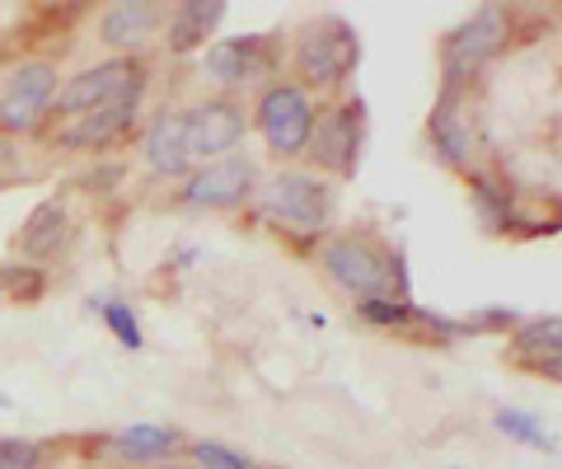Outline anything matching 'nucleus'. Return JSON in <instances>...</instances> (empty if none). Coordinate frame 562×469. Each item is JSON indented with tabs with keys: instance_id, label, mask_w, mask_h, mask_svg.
I'll list each match as a JSON object with an SVG mask.
<instances>
[{
	"instance_id": "7ed1b4c3",
	"label": "nucleus",
	"mask_w": 562,
	"mask_h": 469,
	"mask_svg": "<svg viewBox=\"0 0 562 469\" xmlns=\"http://www.w3.org/2000/svg\"><path fill=\"white\" fill-rule=\"evenodd\" d=\"M361 62V38L342 14H319L295 33V85L301 90H333Z\"/></svg>"
},
{
	"instance_id": "dca6fc26",
	"label": "nucleus",
	"mask_w": 562,
	"mask_h": 469,
	"mask_svg": "<svg viewBox=\"0 0 562 469\" xmlns=\"http://www.w3.org/2000/svg\"><path fill=\"white\" fill-rule=\"evenodd\" d=\"M140 160L155 179H188L192 160H188V142H183V109H160L146 123L140 136Z\"/></svg>"
},
{
	"instance_id": "4be33fe9",
	"label": "nucleus",
	"mask_w": 562,
	"mask_h": 469,
	"mask_svg": "<svg viewBox=\"0 0 562 469\" xmlns=\"http://www.w3.org/2000/svg\"><path fill=\"white\" fill-rule=\"evenodd\" d=\"M492 427L502 432V437H512L520 446H535V450H553V437H549V427H543L535 413H525V409H502L497 418H492Z\"/></svg>"
},
{
	"instance_id": "f03ea898",
	"label": "nucleus",
	"mask_w": 562,
	"mask_h": 469,
	"mask_svg": "<svg viewBox=\"0 0 562 469\" xmlns=\"http://www.w3.org/2000/svg\"><path fill=\"white\" fill-rule=\"evenodd\" d=\"M254 202L262 221H272L286 235H305V239H319L333 225V216H338V188L314 169H277L272 179L258 183Z\"/></svg>"
},
{
	"instance_id": "a878e982",
	"label": "nucleus",
	"mask_w": 562,
	"mask_h": 469,
	"mask_svg": "<svg viewBox=\"0 0 562 469\" xmlns=\"http://www.w3.org/2000/svg\"><path fill=\"white\" fill-rule=\"evenodd\" d=\"M512 324H516L512 310H483V315L464 320V334H473V328H512Z\"/></svg>"
},
{
	"instance_id": "1a4fd4ad",
	"label": "nucleus",
	"mask_w": 562,
	"mask_h": 469,
	"mask_svg": "<svg viewBox=\"0 0 562 469\" xmlns=\"http://www.w3.org/2000/svg\"><path fill=\"white\" fill-rule=\"evenodd\" d=\"M249 136V113H244L239 99H202L183 109V142H188V160L192 165H211L221 155H235L239 142Z\"/></svg>"
},
{
	"instance_id": "cd10ccee",
	"label": "nucleus",
	"mask_w": 562,
	"mask_h": 469,
	"mask_svg": "<svg viewBox=\"0 0 562 469\" xmlns=\"http://www.w3.org/2000/svg\"><path fill=\"white\" fill-rule=\"evenodd\" d=\"M155 469H179V465H155Z\"/></svg>"
},
{
	"instance_id": "423d86ee",
	"label": "nucleus",
	"mask_w": 562,
	"mask_h": 469,
	"mask_svg": "<svg viewBox=\"0 0 562 469\" xmlns=\"http://www.w3.org/2000/svg\"><path fill=\"white\" fill-rule=\"evenodd\" d=\"M361 142H366V109H361V99H342V103H333V109H319L305 155H310L314 174L347 179V174H357V165H361Z\"/></svg>"
},
{
	"instance_id": "393cba45",
	"label": "nucleus",
	"mask_w": 562,
	"mask_h": 469,
	"mask_svg": "<svg viewBox=\"0 0 562 469\" xmlns=\"http://www.w3.org/2000/svg\"><path fill=\"white\" fill-rule=\"evenodd\" d=\"M43 446L29 437H0V469H38Z\"/></svg>"
},
{
	"instance_id": "9b49d317",
	"label": "nucleus",
	"mask_w": 562,
	"mask_h": 469,
	"mask_svg": "<svg viewBox=\"0 0 562 469\" xmlns=\"http://www.w3.org/2000/svg\"><path fill=\"white\" fill-rule=\"evenodd\" d=\"M140 99H146V90H127L117 94L109 103H94V109H85L76 118H61L57 132H52V142H57L61 150H103L122 142V136L132 132V123L140 118Z\"/></svg>"
},
{
	"instance_id": "20e7f679",
	"label": "nucleus",
	"mask_w": 562,
	"mask_h": 469,
	"mask_svg": "<svg viewBox=\"0 0 562 469\" xmlns=\"http://www.w3.org/2000/svg\"><path fill=\"white\" fill-rule=\"evenodd\" d=\"M506 43H512V14L502 5H479L460 29H450V38L441 47L446 90H469V80L479 76L492 57H502Z\"/></svg>"
},
{
	"instance_id": "39448f33",
	"label": "nucleus",
	"mask_w": 562,
	"mask_h": 469,
	"mask_svg": "<svg viewBox=\"0 0 562 469\" xmlns=\"http://www.w3.org/2000/svg\"><path fill=\"white\" fill-rule=\"evenodd\" d=\"M314 118H319V109H314L310 90H301L295 80L262 85V94L254 103V127H258V136L268 142V150L277 155V160H295V155H305Z\"/></svg>"
},
{
	"instance_id": "4468645a",
	"label": "nucleus",
	"mask_w": 562,
	"mask_h": 469,
	"mask_svg": "<svg viewBox=\"0 0 562 469\" xmlns=\"http://www.w3.org/2000/svg\"><path fill=\"white\" fill-rule=\"evenodd\" d=\"M165 20H169V10L155 5V0H117V5L99 14V43H109L122 57H136L165 29Z\"/></svg>"
},
{
	"instance_id": "6ab92c4d",
	"label": "nucleus",
	"mask_w": 562,
	"mask_h": 469,
	"mask_svg": "<svg viewBox=\"0 0 562 469\" xmlns=\"http://www.w3.org/2000/svg\"><path fill=\"white\" fill-rule=\"evenodd\" d=\"M221 20H225V0H183L165 20V47L173 57H188V52L206 47V38L216 33Z\"/></svg>"
},
{
	"instance_id": "9d476101",
	"label": "nucleus",
	"mask_w": 562,
	"mask_h": 469,
	"mask_svg": "<svg viewBox=\"0 0 562 469\" xmlns=\"http://www.w3.org/2000/svg\"><path fill=\"white\" fill-rule=\"evenodd\" d=\"M254 193H258V165L249 155H221V160L188 174L179 202L198 206V212H235V206L254 202Z\"/></svg>"
},
{
	"instance_id": "412c9836",
	"label": "nucleus",
	"mask_w": 562,
	"mask_h": 469,
	"mask_svg": "<svg viewBox=\"0 0 562 469\" xmlns=\"http://www.w3.org/2000/svg\"><path fill=\"white\" fill-rule=\"evenodd\" d=\"M357 315L375 328H422V315L427 310L398 297H375V301H357Z\"/></svg>"
},
{
	"instance_id": "aec40b11",
	"label": "nucleus",
	"mask_w": 562,
	"mask_h": 469,
	"mask_svg": "<svg viewBox=\"0 0 562 469\" xmlns=\"http://www.w3.org/2000/svg\"><path fill=\"white\" fill-rule=\"evenodd\" d=\"M469 193H473V212H479V221L487 225V231H512L516 225V193L497 179V174L473 169Z\"/></svg>"
},
{
	"instance_id": "a211bd4d",
	"label": "nucleus",
	"mask_w": 562,
	"mask_h": 469,
	"mask_svg": "<svg viewBox=\"0 0 562 469\" xmlns=\"http://www.w3.org/2000/svg\"><path fill=\"white\" fill-rule=\"evenodd\" d=\"M70 231H76V221H70V202L66 198H47L29 212V221L20 225V254L33 258V264H43V258H57L66 249Z\"/></svg>"
},
{
	"instance_id": "f257e3e1",
	"label": "nucleus",
	"mask_w": 562,
	"mask_h": 469,
	"mask_svg": "<svg viewBox=\"0 0 562 469\" xmlns=\"http://www.w3.org/2000/svg\"><path fill=\"white\" fill-rule=\"evenodd\" d=\"M314 258H319L328 282L342 287L347 297H357V301H375V297L408 301V277H403L398 254H390L371 235H357V231L328 235Z\"/></svg>"
},
{
	"instance_id": "5701e85b",
	"label": "nucleus",
	"mask_w": 562,
	"mask_h": 469,
	"mask_svg": "<svg viewBox=\"0 0 562 469\" xmlns=\"http://www.w3.org/2000/svg\"><path fill=\"white\" fill-rule=\"evenodd\" d=\"M94 310L103 315V324L113 328V338L127 347V353H140V347H146V334H140V320L132 315V305L127 301H113V297H99L94 301Z\"/></svg>"
},
{
	"instance_id": "6e6552de",
	"label": "nucleus",
	"mask_w": 562,
	"mask_h": 469,
	"mask_svg": "<svg viewBox=\"0 0 562 469\" xmlns=\"http://www.w3.org/2000/svg\"><path fill=\"white\" fill-rule=\"evenodd\" d=\"M146 62L140 57H109V62H94V66H85V71L70 76L57 99H52V118H76L85 109H94V103H109L117 94H127V90H146Z\"/></svg>"
},
{
	"instance_id": "b1692460",
	"label": "nucleus",
	"mask_w": 562,
	"mask_h": 469,
	"mask_svg": "<svg viewBox=\"0 0 562 469\" xmlns=\"http://www.w3.org/2000/svg\"><path fill=\"white\" fill-rule=\"evenodd\" d=\"M192 460H198V469H258L244 450H235V446H221V442H198L188 450Z\"/></svg>"
},
{
	"instance_id": "bb28decb",
	"label": "nucleus",
	"mask_w": 562,
	"mask_h": 469,
	"mask_svg": "<svg viewBox=\"0 0 562 469\" xmlns=\"http://www.w3.org/2000/svg\"><path fill=\"white\" fill-rule=\"evenodd\" d=\"M5 409H14V399H10L5 390H0V413H5Z\"/></svg>"
},
{
	"instance_id": "f3484780",
	"label": "nucleus",
	"mask_w": 562,
	"mask_h": 469,
	"mask_svg": "<svg viewBox=\"0 0 562 469\" xmlns=\"http://www.w3.org/2000/svg\"><path fill=\"white\" fill-rule=\"evenodd\" d=\"M512 361L520 371H535L543 380L562 376V320L558 315H539L516 324L512 334Z\"/></svg>"
},
{
	"instance_id": "f8f14e48",
	"label": "nucleus",
	"mask_w": 562,
	"mask_h": 469,
	"mask_svg": "<svg viewBox=\"0 0 562 469\" xmlns=\"http://www.w3.org/2000/svg\"><path fill=\"white\" fill-rule=\"evenodd\" d=\"M202 71L211 76L231 99L244 85H258L272 71V43L262 33H244V38H216L202 52Z\"/></svg>"
},
{
	"instance_id": "ddd939ff",
	"label": "nucleus",
	"mask_w": 562,
	"mask_h": 469,
	"mask_svg": "<svg viewBox=\"0 0 562 469\" xmlns=\"http://www.w3.org/2000/svg\"><path fill=\"white\" fill-rule=\"evenodd\" d=\"M427 136L431 150L441 155V165L473 174V155H479V132H473V109H469V90H446L427 118Z\"/></svg>"
},
{
	"instance_id": "0eeeda50",
	"label": "nucleus",
	"mask_w": 562,
	"mask_h": 469,
	"mask_svg": "<svg viewBox=\"0 0 562 469\" xmlns=\"http://www.w3.org/2000/svg\"><path fill=\"white\" fill-rule=\"evenodd\" d=\"M57 90H61L57 62H20L5 76V90H0V132L24 136L33 127H43L52 118Z\"/></svg>"
},
{
	"instance_id": "2eb2a0df",
	"label": "nucleus",
	"mask_w": 562,
	"mask_h": 469,
	"mask_svg": "<svg viewBox=\"0 0 562 469\" xmlns=\"http://www.w3.org/2000/svg\"><path fill=\"white\" fill-rule=\"evenodd\" d=\"M109 460L113 465H132V469H155L169 465L183 450V432L179 427H160V423H132L109 437Z\"/></svg>"
}]
</instances>
